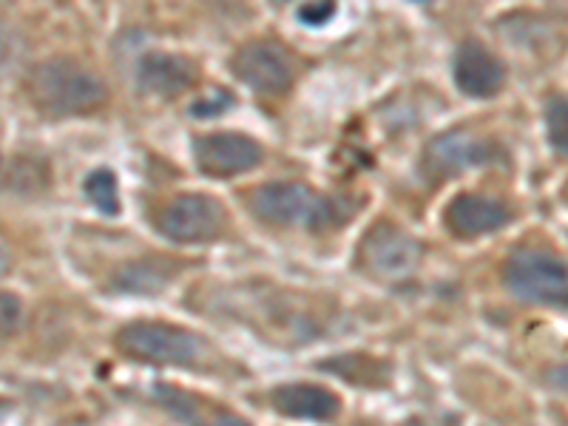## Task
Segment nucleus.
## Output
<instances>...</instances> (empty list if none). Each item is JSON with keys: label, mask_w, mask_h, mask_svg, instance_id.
Listing matches in <instances>:
<instances>
[{"label": "nucleus", "mask_w": 568, "mask_h": 426, "mask_svg": "<svg viewBox=\"0 0 568 426\" xmlns=\"http://www.w3.org/2000/svg\"><path fill=\"white\" fill-rule=\"evenodd\" d=\"M154 398L160 400L162 407L169 409L174 418L185 420L187 426H251L240 415L227 413V409H211L207 404H202L200 398H191L182 389L165 387V384H156Z\"/></svg>", "instance_id": "4468645a"}, {"label": "nucleus", "mask_w": 568, "mask_h": 426, "mask_svg": "<svg viewBox=\"0 0 568 426\" xmlns=\"http://www.w3.org/2000/svg\"><path fill=\"white\" fill-rule=\"evenodd\" d=\"M546 131H549L551 149L568 156V98L555 94L546 103Z\"/></svg>", "instance_id": "f3484780"}, {"label": "nucleus", "mask_w": 568, "mask_h": 426, "mask_svg": "<svg viewBox=\"0 0 568 426\" xmlns=\"http://www.w3.org/2000/svg\"><path fill=\"white\" fill-rule=\"evenodd\" d=\"M83 191L91 205L98 207L100 213H105V216H116L120 213V187H116V176L109 169L91 171L85 176Z\"/></svg>", "instance_id": "dca6fc26"}, {"label": "nucleus", "mask_w": 568, "mask_h": 426, "mask_svg": "<svg viewBox=\"0 0 568 426\" xmlns=\"http://www.w3.org/2000/svg\"><path fill=\"white\" fill-rule=\"evenodd\" d=\"M231 105V98H227V91H216V98L211 100H200V103L191 105V114L200 116V120H207V116H216L220 111H225Z\"/></svg>", "instance_id": "6ab92c4d"}, {"label": "nucleus", "mask_w": 568, "mask_h": 426, "mask_svg": "<svg viewBox=\"0 0 568 426\" xmlns=\"http://www.w3.org/2000/svg\"><path fill=\"white\" fill-rule=\"evenodd\" d=\"M20 316V307H18V298L12 293H3V333H12V327L18 324Z\"/></svg>", "instance_id": "aec40b11"}, {"label": "nucleus", "mask_w": 568, "mask_h": 426, "mask_svg": "<svg viewBox=\"0 0 568 426\" xmlns=\"http://www.w3.org/2000/svg\"><path fill=\"white\" fill-rule=\"evenodd\" d=\"M504 282L520 302H562L568 291V267L551 253L524 247L506 258Z\"/></svg>", "instance_id": "39448f33"}, {"label": "nucleus", "mask_w": 568, "mask_h": 426, "mask_svg": "<svg viewBox=\"0 0 568 426\" xmlns=\"http://www.w3.org/2000/svg\"><path fill=\"white\" fill-rule=\"evenodd\" d=\"M251 211L267 225H302L311 231H327L349 216L342 200L316 194L302 182H271L251 194Z\"/></svg>", "instance_id": "f03ea898"}, {"label": "nucleus", "mask_w": 568, "mask_h": 426, "mask_svg": "<svg viewBox=\"0 0 568 426\" xmlns=\"http://www.w3.org/2000/svg\"><path fill=\"white\" fill-rule=\"evenodd\" d=\"M333 14H336L333 3H307V7L298 9V20L304 27H324Z\"/></svg>", "instance_id": "a211bd4d"}, {"label": "nucleus", "mask_w": 568, "mask_h": 426, "mask_svg": "<svg viewBox=\"0 0 568 426\" xmlns=\"http://www.w3.org/2000/svg\"><path fill=\"white\" fill-rule=\"evenodd\" d=\"M194 156L202 174L227 180V176H240L258 169L262 149L256 140L240 134V131H216V134L196 136Z\"/></svg>", "instance_id": "6e6552de"}, {"label": "nucleus", "mask_w": 568, "mask_h": 426, "mask_svg": "<svg viewBox=\"0 0 568 426\" xmlns=\"http://www.w3.org/2000/svg\"><path fill=\"white\" fill-rule=\"evenodd\" d=\"M120 353L149 364H194L205 353V342L191 329L165 322H131L116 333Z\"/></svg>", "instance_id": "7ed1b4c3"}, {"label": "nucleus", "mask_w": 568, "mask_h": 426, "mask_svg": "<svg viewBox=\"0 0 568 426\" xmlns=\"http://www.w3.org/2000/svg\"><path fill=\"white\" fill-rule=\"evenodd\" d=\"M495 156V145L484 136H475L466 129H453L446 134L435 136L426 145L424 169L429 171L433 180H446V176H458L464 171L480 169Z\"/></svg>", "instance_id": "1a4fd4ad"}, {"label": "nucleus", "mask_w": 568, "mask_h": 426, "mask_svg": "<svg viewBox=\"0 0 568 426\" xmlns=\"http://www.w3.org/2000/svg\"><path fill=\"white\" fill-rule=\"evenodd\" d=\"M509 220L511 213L504 202L480 194H458L444 211V225L455 240H478L500 231Z\"/></svg>", "instance_id": "9b49d317"}, {"label": "nucleus", "mask_w": 568, "mask_h": 426, "mask_svg": "<svg viewBox=\"0 0 568 426\" xmlns=\"http://www.w3.org/2000/svg\"><path fill=\"white\" fill-rule=\"evenodd\" d=\"M231 71L236 74V80L251 85L258 94H267V98H282L284 91H291L293 78H296L287 49L267 38L242 43L231 54Z\"/></svg>", "instance_id": "423d86ee"}, {"label": "nucleus", "mask_w": 568, "mask_h": 426, "mask_svg": "<svg viewBox=\"0 0 568 426\" xmlns=\"http://www.w3.org/2000/svg\"><path fill=\"white\" fill-rule=\"evenodd\" d=\"M562 304H566V307H568V296H566V298H562Z\"/></svg>", "instance_id": "412c9836"}, {"label": "nucleus", "mask_w": 568, "mask_h": 426, "mask_svg": "<svg viewBox=\"0 0 568 426\" xmlns=\"http://www.w3.org/2000/svg\"><path fill=\"white\" fill-rule=\"evenodd\" d=\"M566 196H568V191H566Z\"/></svg>", "instance_id": "4be33fe9"}, {"label": "nucleus", "mask_w": 568, "mask_h": 426, "mask_svg": "<svg viewBox=\"0 0 568 426\" xmlns=\"http://www.w3.org/2000/svg\"><path fill=\"white\" fill-rule=\"evenodd\" d=\"M358 262L373 276H409L420 262V245L407 231H400V227L389 225V222H382V225L369 227L367 236L362 240Z\"/></svg>", "instance_id": "0eeeda50"}, {"label": "nucleus", "mask_w": 568, "mask_h": 426, "mask_svg": "<svg viewBox=\"0 0 568 426\" xmlns=\"http://www.w3.org/2000/svg\"><path fill=\"white\" fill-rule=\"evenodd\" d=\"M136 80H140L142 91L156 94L162 100H171L185 94L196 83V65L187 58H182V54L149 52L140 60Z\"/></svg>", "instance_id": "f8f14e48"}, {"label": "nucleus", "mask_w": 568, "mask_h": 426, "mask_svg": "<svg viewBox=\"0 0 568 426\" xmlns=\"http://www.w3.org/2000/svg\"><path fill=\"white\" fill-rule=\"evenodd\" d=\"M156 231L180 245H202L220 240L227 227V213L220 200L207 194H180L156 211Z\"/></svg>", "instance_id": "20e7f679"}, {"label": "nucleus", "mask_w": 568, "mask_h": 426, "mask_svg": "<svg viewBox=\"0 0 568 426\" xmlns=\"http://www.w3.org/2000/svg\"><path fill=\"white\" fill-rule=\"evenodd\" d=\"M174 278V267L162 258H140L131 262L123 271L114 276V287L123 293H140V296H151L160 293L165 284Z\"/></svg>", "instance_id": "2eb2a0df"}, {"label": "nucleus", "mask_w": 568, "mask_h": 426, "mask_svg": "<svg viewBox=\"0 0 568 426\" xmlns=\"http://www.w3.org/2000/svg\"><path fill=\"white\" fill-rule=\"evenodd\" d=\"M455 85L471 100L495 98L506 83V65L478 40H466L458 45L453 60Z\"/></svg>", "instance_id": "9d476101"}, {"label": "nucleus", "mask_w": 568, "mask_h": 426, "mask_svg": "<svg viewBox=\"0 0 568 426\" xmlns=\"http://www.w3.org/2000/svg\"><path fill=\"white\" fill-rule=\"evenodd\" d=\"M27 94L49 116H74L98 111L105 103V83L71 58H52L34 65L27 78Z\"/></svg>", "instance_id": "f257e3e1"}, {"label": "nucleus", "mask_w": 568, "mask_h": 426, "mask_svg": "<svg viewBox=\"0 0 568 426\" xmlns=\"http://www.w3.org/2000/svg\"><path fill=\"white\" fill-rule=\"evenodd\" d=\"M271 404L278 415L298 420H329L336 418L342 409V400L329 389L316 387V384H284L271 395Z\"/></svg>", "instance_id": "ddd939ff"}]
</instances>
